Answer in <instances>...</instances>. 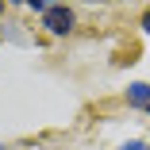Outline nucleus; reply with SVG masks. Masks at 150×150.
Segmentation results:
<instances>
[{
	"instance_id": "1",
	"label": "nucleus",
	"mask_w": 150,
	"mask_h": 150,
	"mask_svg": "<svg viewBox=\"0 0 150 150\" xmlns=\"http://www.w3.org/2000/svg\"><path fill=\"white\" fill-rule=\"evenodd\" d=\"M42 27H46V35H73V27H77V12L69 4H50L46 16H42Z\"/></svg>"
},
{
	"instance_id": "2",
	"label": "nucleus",
	"mask_w": 150,
	"mask_h": 150,
	"mask_svg": "<svg viewBox=\"0 0 150 150\" xmlns=\"http://www.w3.org/2000/svg\"><path fill=\"white\" fill-rule=\"evenodd\" d=\"M127 104L150 115V85H146V81H131V85H127Z\"/></svg>"
},
{
	"instance_id": "3",
	"label": "nucleus",
	"mask_w": 150,
	"mask_h": 150,
	"mask_svg": "<svg viewBox=\"0 0 150 150\" xmlns=\"http://www.w3.org/2000/svg\"><path fill=\"white\" fill-rule=\"evenodd\" d=\"M23 8H27V12H35V16H46L50 4H46V0H23Z\"/></svg>"
},
{
	"instance_id": "4",
	"label": "nucleus",
	"mask_w": 150,
	"mask_h": 150,
	"mask_svg": "<svg viewBox=\"0 0 150 150\" xmlns=\"http://www.w3.org/2000/svg\"><path fill=\"white\" fill-rule=\"evenodd\" d=\"M119 150H150V142H142V139H127Z\"/></svg>"
},
{
	"instance_id": "5",
	"label": "nucleus",
	"mask_w": 150,
	"mask_h": 150,
	"mask_svg": "<svg viewBox=\"0 0 150 150\" xmlns=\"http://www.w3.org/2000/svg\"><path fill=\"white\" fill-rule=\"evenodd\" d=\"M142 31H146V35H150V12H146V16H142Z\"/></svg>"
},
{
	"instance_id": "6",
	"label": "nucleus",
	"mask_w": 150,
	"mask_h": 150,
	"mask_svg": "<svg viewBox=\"0 0 150 150\" xmlns=\"http://www.w3.org/2000/svg\"><path fill=\"white\" fill-rule=\"evenodd\" d=\"M0 19H4V0H0Z\"/></svg>"
}]
</instances>
